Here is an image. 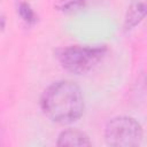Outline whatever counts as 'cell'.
<instances>
[{
  "instance_id": "1",
  "label": "cell",
  "mask_w": 147,
  "mask_h": 147,
  "mask_svg": "<svg viewBox=\"0 0 147 147\" xmlns=\"http://www.w3.org/2000/svg\"><path fill=\"white\" fill-rule=\"evenodd\" d=\"M40 106L44 114L53 122L69 124L78 119L84 111L80 88L72 82L59 80L42 93Z\"/></svg>"
},
{
  "instance_id": "2",
  "label": "cell",
  "mask_w": 147,
  "mask_h": 147,
  "mask_svg": "<svg viewBox=\"0 0 147 147\" xmlns=\"http://www.w3.org/2000/svg\"><path fill=\"white\" fill-rule=\"evenodd\" d=\"M103 46H69L57 52V59L63 68L74 74H84L91 70L103 56Z\"/></svg>"
},
{
  "instance_id": "3",
  "label": "cell",
  "mask_w": 147,
  "mask_h": 147,
  "mask_svg": "<svg viewBox=\"0 0 147 147\" xmlns=\"http://www.w3.org/2000/svg\"><path fill=\"white\" fill-rule=\"evenodd\" d=\"M105 138L107 144L110 146H137L142 139V129L140 124L131 117H115L108 122L105 131Z\"/></svg>"
},
{
  "instance_id": "4",
  "label": "cell",
  "mask_w": 147,
  "mask_h": 147,
  "mask_svg": "<svg viewBox=\"0 0 147 147\" xmlns=\"http://www.w3.org/2000/svg\"><path fill=\"white\" fill-rule=\"evenodd\" d=\"M59 146H90L91 141L88 137L78 130L63 131L57 139Z\"/></svg>"
},
{
  "instance_id": "5",
  "label": "cell",
  "mask_w": 147,
  "mask_h": 147,
  "mask_svg": "<svg viewBox=\"0 0 147 147\" xmlns=\"http://www.w3.org/2000/svg\"><path fill=\"white\" fill-rule=\"evenodd\" d=\"M146 14H147V2L142 1V0L134 2L130 7V9L127 11V16L125 18L126 29H130L131 26L136 25Z\"/></svg>"
},
{
  "instance_id": "6",
  "label": "cell",
  "mask_w": 147,
  "mask_h": 147,
  "mask_svg": "<svg viewBox=\"0 0 147 147\" xmlns=\"http://www.w3.org/2000/svg\"><path fill=\"white\" fill-rule=\"evenodd\" d=\"M21 13L23 14H25L23 17H24V20H26V21H33V13H32V10L29 8V6L28 5H25V3H23L22 6H21Z\"/></svg>"
}]
</instances>
